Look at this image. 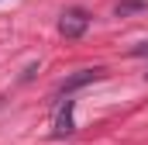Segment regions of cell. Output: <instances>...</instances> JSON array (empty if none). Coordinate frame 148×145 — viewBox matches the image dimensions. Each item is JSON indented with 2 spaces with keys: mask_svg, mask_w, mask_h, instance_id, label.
Wrapping results in <instances>:
<instances>
[{
  "mask_svg": "<svg viewBox=\"0 0 148 145\" xmlns=\"http://www.w3.org/2000/svg\"><path fill=\"white\" fill-rule=\"evenodd\" d=\"M90 10H83V7H69V10H62L59 14V35L69 38V41H76V38L86 35V28H90Z\"/></svg>",
  "mask_w": 148,
  "mask_h": 145,
  "instance_id": "obj_1",
  "label": "cell"
},
{
  "mask_svg": "<svg viewBox=\"0 0 148 145\" xmlns=\"http://www.w3.org/2000/svg\"><path fill=\"white\" fill-rule=\"evenodd\" d=\"M73 110H76V100H73V97H66V100L59 104V110H55V124H52V135H55V138H69V135L76 131Z\"/></svg>",
  "mask_w": 148,
  "mask_h": 145,
  "instance_id": "obj_2",
  "label": "cell"
},
{
  "mask_svg": "<svg viewBox=\"0 0 148 145\" xmlns=\"http://www.w3.org/2000/svg\"><path fill=\"white\" fill-rule=\"evenodd\" d=\"M103 72H107V69H100V66H97V69H79L76 76H69V79H62V83H59V97H69V93H73V90H79V86L103 79Z\"/></svg>",
  "mask_w": 148,
  "mask_h": 145,
  "instance_id": "obj_3",
  "label": "cell"
},
{
  "mask_svg": "<svg viewBox=\"0 0 148 145\" xmlns=\"http://www.w3.org/2000/svg\"><path fill=\"white\" fill-rule=\"evenodd\" d=\"M134 10H145V0H124V3H117V14L124 17V14H134Z\"/></svg>",
  "mask_w": 148,
  "mask_h": 145,
  "instance_id": "obj_4",
  "label": "cell"
},
{
  "mask_svg": "<svg viewBox=\"0 0 148 145\" xmlns=\"http://www.w3.org/2000/svg\"><path fill=\"white\" fill-rule=\"evenodd\" d=\"M131 55H148V41H141V45H134V48H131Z\"/></svg>",
  "mask_w": 148,
  "mask_h": 145,
  "instance_id": "obj_5",
  "label": "cell"
}]
</instances>
